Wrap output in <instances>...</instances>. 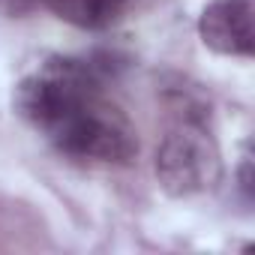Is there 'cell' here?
<instances>
[{
    "instance_id": "3",
    "label": "cell",
    "mask_w": 255,
    "mask_h": 255,
    "mask_svg": "<svg viewBox=\"0 0 255 255\" xmlns=\"http://www.w3.org/2000/svg\"><path fill=\"white\" fill-rule=\"evenodd\" d=\"M201 42L225 57H252L255 27L252 0H210L198 18Z\"/></svg>"
},
{
    "instance_id": "1",
    "label": "cell",
    "mask_w": 255,
    "mask_h": 255,
    "mask_svg": "<svg viewBox=\"0 0 255 255\" xmlns=\"http://www.w3.org/2000/svg\"><path fill=\"white\" fill-rule=\"evenodd\" d=\"M15 111L75 159L126 165L138 156V135L105 93L96 72L54 57L15 87Z\"/></svg>"
},
{
    "instance_id": "2",
    "label": "cell",
    "mask_w": 255,
    "mask_h": 255,
    "mask_svg": "<svg viewBox=\"0 0 255 255\" xmlns=\"http://www.w3.org/2000/svg\"><path fill=\"white\" fill-rule=\"evenodd\" d=\"M171 114L174 123L168 126V132L156 147L159 186L174 198L213 189L222 174V162H219L216 141L210 138L204 126L207 114H180V111Z\"/></svg>"
},
{
    "instance_id": "4",
    "label": "cell",
    "mask_w": 255,
    "mask_h": 255,
    "mask_svg": "<svg viewBox=\"0 0 255 255\" xmlns=\"http://www.w3.org/2000/svg\"><path fill=\"white\" fill-rule=\"evenodd\" d=\"M45 6L72 27L108 30L126 15L129 0H45Z\"/></svg>"
}]
</instances>
